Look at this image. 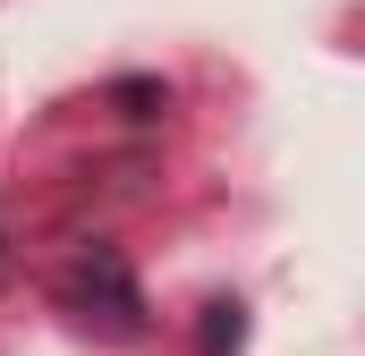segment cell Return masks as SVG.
<instances>
[{"label":"cell","mask_w":365,"mask_h":356,"mask_svg":"<svg viewBox=\"0 0 365 356\" xmlns=\"http://www.w3.org/2000/svg\"><path fill=\"white\" fill-rule=\"evenodd\" d=\"M238 340H247V305L238 297H212L204 305V356H238Z\"/></svg>","instance_id":"obj_2"},{"label":"cell","mask_w":365,"mask_h":356,"mask_svg":"<svg viewBox=\"0 0 365 356\" xmlns=\"http://www.w3.org/2000/svg\"><path fill=\"white\" fill-rule=\"evenodd\" d=\"M110 102H119L128 119H162V110H170V85H162V77H119Z\"/></svg>","instance_id":"obj_3"},{"label":"cell","mask_w":365,"mask_h":356,"mask_svg":"<svg viewBox=\"0 0 365 356\" xmlns=\"http://www.w3.org/2000/svg\"><path fill=\"white\" fill-rule=\"evenodd\" d=\"M68 305H86V314H110L119 331H145V297H136V280H128V255L119 246H86L77 263H68Z\"/></svg>","instance_id":"obj_1"}]
</instances>
